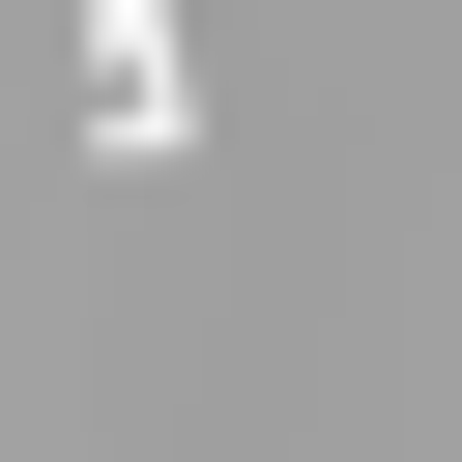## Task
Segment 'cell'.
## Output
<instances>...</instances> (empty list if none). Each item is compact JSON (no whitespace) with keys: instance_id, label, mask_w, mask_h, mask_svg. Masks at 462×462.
I'll list each match as a JSON object with an SVG mask.
<instances>
[{"instance_id":"6da1fadb","label":"cell","mask_w":462,"mask_h":462,"mask_svg":"<svg viewBox=\"0 0 462 462\" xmlns=\"http://www.w3.org/2000/svg\"><path fill=\"white\" fill-rule=\"evenodd\" d=\"M87 144H116V173H173V144H202V58H173V0H87Z\"/></svg>"}]
</instances>
